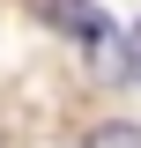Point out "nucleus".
Returning <instances> with one entry per match:
<instances>
[{
    "mask_svg": "<svg viewBox=\"0 0 141 148\" xmlns=\"http://www.w3.org/2000/svg\"><path fill=\"white\" fill-rule=\"evenodd\" d=\"M126 74H134V82H141V22H134V30H126Z\"/></svg>",
    "mask_w": 141,
    "mask_h": 148,
    "instance_id": "7ed1b4c3",
    "label": "nucleus"
},
{
    "mask_svg": "<svg viewBox=\"0 0 141 148\" xmlns=\"http://www.w3.org/2000/svg\"><path fill=\"white\" fill-rule=\"evenodd\" d=\"M45 22L74 30V37L89 45V59H97L104 74H119V67H126V37L111 30V15H104V8H89V0H45Z\"/></svg>",
    "mask_w": 141,
    "mask_h": 148,
    "instance_id": "f257e3e1",
    "label": "nucleus"
},
{
    "mask_svg": "<svg viewBox=\"0 0 141 148\" xmlns=\"http://www.w3.org/2000/svg\"><path fill=\"white\" fill-rule=\"evenodd\" d=\"M82 148H141V126H97Z\"/></svg>",
    "mask_w": 141,
    "mask_h": 148,
    "instance_id": "f03ea898",
    "label": "nucleus"
}]
</instances>
